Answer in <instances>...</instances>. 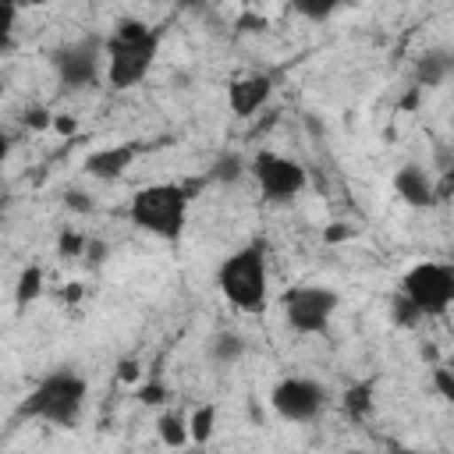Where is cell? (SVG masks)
Returning <instances> with one entry per match:
<instances>
[{"label": "cell", "instance_id": "83f0119b", "mask_svg": "<svg viewBox=\"0 0 454 454\" xmlns=\"http://www.w3.org/2000/svg\"><path fill=\"white\" fill-rule=\"evenodd\" d=\"M67 206L71 209H78V213H92V195H85V192H67Z\"/></svg>", "mask_w": 454, "mask_h": 454}, {"label": "cell", "instance_id": "9a60e30c", "mask_svg": "<svg viewBox=\"0 0 454 454\" xmlns=\"http://www.w3.org/2000/svg\"><path fill=\"white\" fill-rule=\"evenodd\" d=\"M340 408L351 422H365L372 415V383L369 380H358L351 383L344 394H340Z\"/></svg>", "mask_w": 454, "mask_h": 454}, {"label": "cell", "instance_id": "44dd1931", "mask_svg": "<svg viewBox=\"0 0 454 454\" xmlns=\"http://www.w3.org/2000/svg\"><path fill=\"white\" fill-rule=\"evenodd\" d=\"M390 316H394V323L397 326H415V323H422V316H419V309L397 291V298H394V305H390Z\"/></svg>", "mask_w": 454, "mask_h": 454}, {"label": "cell", "instance_id": "d6a6232c", "mask_svg": "<svg viewBox=\"0 0 454 454\" xmlns=\"http://www.w3.org/2000/svg\"><path fill=\"white\" fill-rule=\"evenodd\" d=\"M50 0H18V7H46Z\"/></svg>", "mask_w": 454, "mask_h": 454}, {"label": "cell", "instance_id": "d6986e66", "mask_svg": "<svg viewBox=\"0 0 454 454\" xmlns=\"http://www.w3.org/2000/svg\"><path fill=\"white\" fill-rule=\"evenodd\" d=\"M287 4H291V11H294L298 18H305V21H312V25H323V21H330L337 11L348 7V0H287Z\"/></svg>", "mask_w": 454, "mask_h": 454}, {"label": "cell", "instance_id": "d4e9b609", "mask_svg": "<svg viewBox=\"0 0 454 454\" xmlns=\"http://www.w3.org/2000/svg\"><path fill=\"white\" fill-rule=\"evenodd\" d=\"M21 121H25L28 128H35V131H46V128L53 124V114H50L46 106H28V110L21 114Z\"/></svg>", "mask_w": 454, "mask_h": 454}, {"label": "cell", "instance_id": "4fadbf2b", "mask_svg": "<svg viewBox=\"0 0 454 454\" xmlns=\"http://www.w3.org/2000/svg\"><path fill=\"white\" fill-rule=\"evenodd\" d=\"M450 74V53L447 50H426L415 64V85L419 89H440Z\"/></svg>", "mask_w": 454, "mask_h": 454}, {"label": "cell", "instance_id": "9c48e42d", "mask_svg": "<svg viewBox=\"0 0 454 454\" xmlns=\"http://www.w3.org/2000/svg\"><path fill=\"white\" fill-rule=\"evenodd\" d=\"M53 71L64 89H89L103 67V39H78L53 50Z\"/></svg>", "mask_w": 454, "mask_h": 454}, {"label": "cell", "instance_id": "f546056e", "mask_svg": "<svg viewBox=\"0 0 454 454\" xmlns=\"http://www.w3.org/2000/svg\"><path fill=\"white\" fill-rule=\"evenodd\" d=\"M351 234H355V227H348V223H330L326 241H344V238H351Z\"/></svg>", "mask_w": 454, "mask_h": 454}, {"label": "cell", "instance_id": "7c38bea8", "mask_svg": "<svg viewBox=\"0 0 454 454\" xmlns=\"http://www.w3.org/2000/svg\"><path fill=\"white\" fill-rule=\"evenodd\" d=\"M394 192H397V199H401L404 206H411V209H429V206H436V184H433V177H429V170H426L422 163H404V167H397V174H394Z\"/></svg>", "mask_w": 454, "mask_h": 454}, {"label": "cell", "instance_id": "3957f363", "mask_svg": "<svg viewBox=\"0 0 454 454\" xmlns=\"http://www.w3.org/2000/svg\"><path fill=\"white\" fill-rule=\"evenodd\" d=\"M216 287L227 298V305L241 312H262L270 298V259L262 241H248L234 248L220 270H216Z\"/></svg>", "mask_w": 454, "mask_h": 454}, {"label": "cell", "instance_id": "484cf974", "mask_svg": "<svg viewBox=\"0 0 454 454\" xmlns=\"http://www.w3.org/2000/svg\"><path fill=\"white\" fill-rule=\"evenodd\" d=\"M117 380L121 383H138L142 380V362L138 358H121L117 362Z\"/></svg>", "mask_w": 454, "mask_h": 454}, {"label": "cell", "instance_id": "8fae6325", "mask_svg": "<svg viewBox=\"0 0 454 454\" xmlns=\"http://www.w3.org/2000/svg\"><path fill=\"white\" fill-rule=\"evenodd\" d=\"M138 160V145L131 142H114V145H103V149H92L82 163V170L92 177V181H117L131 170V163Z\"/></svg>", "mask_w": 454, "mask_h": 454}, {"label": "cell", "instance_id": "4dcf8cb0", "mask_svg": "<svg viewBox=\"0 0 454 454\" xmlns=\"http://www.w3.org/2000/svg\"><path fill=\"white\" fill-rule=\"evenodd\" d=\"M7 156H11V138L0 131V184H4V163H7Z\"/></svg>", "mask_w": 454, "mask_h": 454}, {"label": "cell", "instance_id": "5bb4252c", "mask_svg": "<svg viewBox=\"0 0 454 454\" xmlns=\"http://www.w3.org/2000/svg\"><path fill=\"white\" fill-rule=\"evenodd\" d=\"M245 351H248V344H245V337L241 333H234V330H220V333H213V340H209V358L216 362V365H238L241 358H245Z\"/></svg>", "mask_w": 454, "mask_h": 454}, {"label": "cell", "instance_id": "836d02e7", "mask_svg": "<svg viewBox=\"0 0 454 454\" xmlns=\"http://www.w3.org/2000/svg\"><path fill=\"white\" fill-rule=\"evenodd\" d=\"M0 4H11V7H18V0H0Z\"/></svg>", "mask_w": 454, "mask_h": 454}, {"label": "cell", "instance_id": "ba28073f", "mask_svg": "<svg viewBox=\"0 0 454 454\" xmlns=\"http://www.w3.org/2000/svg\"><path fill=\"white\" fill-rule=\"evenodd\" d=\"M330 404V394L312 376H284L270 387V408L284 422H316Z\"/></svg>", "mask_w": 454, "mask_h": 454}, {"label": "cell", "instance_id": "603a6c76", "mask_svg": "<svg viewBox=\"0 0 454 454\" xmlns=\"http://www.w3.org/2000/svg\"><path fill=\"white\" fill-rule=\"evenodd\" d=\"M14 21H18V7L0 4V53L14 46Z\"/></svg>", "mask_w": 454, "mask_h": 454}, {"label": "cell", "instance_id": "52a82bcc", "mask_svg": "<svg viewBox=\"0 0 454 454\" xmlns=\"http://www.w3.org/2000/svg\"><path fill=\"white\" fill-rule=\"evenodd\" d=\"M248 174L255 177L259 184V195L273 206H284V202H294L305 184H309V174L298 160L284 156V153H273V149H259L248 163Z\"/></svg>", "mask_w": 454, "mask_h": 454}, {"label": "cell", "instance_id": "30bf717a", "mask_svg": "<svg viewBox=\"0 0 454 454\" xmlns=\"http://www.w3.org/2000/svg\"><path fill=\"white\" fill-rule=\"evenodd\" d=\"M273 96V78L262 71L252 74H238L227 82V110L234 117H255Z\"/></svg>", "mask_w": 454, "mask_h": 454}, {"label": "cell", "instance_id": "8992f818", "mask_svg": "<svg viewBox=\"0 0 454 454\" xmlns=\"http://www.w3.org/2000/svg\"><path fill=\"white\" fill-rule=\"evenodd\" d=\"M401 294L419 309V316H443L454 301V266L450 262H415L401 277Z\"/></svg>", "mask_w": 454, "mask_h": 454}, {"label": "cell", "instance_id": "d590c367", "mask_svg": "<svg viewBox=\"0 0 454 454\" xmlns=\"http://www.w3.org/2000/svg\"><path fill=\"white\" fill-rule=\"evenodd\" d=\"M0 99H4V82H0Z\"/></svg>", "mask_w": 454, "mask_h": 454}, {"label": "cell", "instance_id": "cb8c5ba5", "mask_svg": "<svg viewBox=\"0 0 454 454\" xmlns=\"http://www.w3.org/2000/svg\"><path fill=\"white\" fill-rule=\"evenodd\" d=\"M433 390L443 397V401H454V372L447 365H436L433 369Z\"/></svg>", "mask_w": 454, "mask_h": 454}, {"label": "cell", "instance_id": "1f68e13d", "mask_svg": "<svg viewBox=\"0 0 454 454\" xmlns=\"http://www.w3.org/2000/svg\"><path fill=\"white\" fill-rule=\"evenodd\" d=\"M241 25H245V32H262V28H266V18H252V14H245Z\"/></svg>", "mask_w": 454, "mask_h": 454}, {"label": "cell", "instance_id": "e575fe53", "mask_svg": "<svg viewBox=\"0 0 454 454\" xmlns=\"http://www.w3.org/2000/svg\"><path fill=\"white\" fill-rule=\"evenodd\" d=\"M241 4H245V7H248V4H259V0H241Z\"/></svg>", "mask_w": 454, "mask_h": 454}, {"label": "cell", "instance_id": "5b68a950", "mask_svg": "<svg viewBox=\"0 0 454 454\" xmlns=\"http://www.w3.org/2000/svg\"><path fill=\"white\" fill-rule=\"evenodd\" d=\"M280 309H284V319L294 333L301 337H319L330 330L337 309H340V294L326 284H291L284 294H280Z\"/></svg>", "mask_w": 454, "mask_h": 454}, {"label": "cell", "instance_id": "7402d4cb", "mask_svg": "<svg viewBox=\"0 0 454 454\" xmlns=\"http://www.w3.org/2000/svg\"><path fill=\"white\" fill-rule=\"evenodd\" d=\"M170 397V390H167V383L163 380H138V401L142 404H163Z\"/></svg>", "mask_w": 454, "mask_h": 454}, {"label": "cell", "instance_id": "7a4b0ae2", "mask_svg": "<svg viewBox=\"0 0 454 454\" xmlns=\"http://www.w3.org/2000/svg\"><path fill=\"white\" fill-rule=\"evenodd\" d=\"M188 209H192V188L188 184L156 181V184H145L131 195L128 220L142 234H153L160 241H177L188 227Z\"/></svg>", "mask_w": 454, "mask_h": 454}, {"label": "cell", "instance_id": "f1b7e54d", "mask_svg": "<svg viewBox=\"0 0 454 454\" xmlns=\"http://www.w3.org/2000/svg\"><path fill=\"white\" fill-rule=\"evenodd\" d=\"M50 128H53V131H60V135H74V128H78V124H74L71 117H64V114H53V124H50Z\"/></svg>", "mask_w": 454, "mask_h": 454}, {"label": "cell", "instance_id": "ac0fdd59", "mask_svg": "<svg viewBox=\"0 0 454 454\" xmlns=\"http://www.w3.org/2000/svg\"><path fill=\"white\" fill-rule=\"evenodd\" d=\"M156 436L163 447H188V419L181 411H160Z\"/></svg>", "mask_w": 454, "mask_h": 454}, {"label": "cell", "instance_id": "4316f807", "mask_svg": "<svg viewBox=\"0 0 454 454\" xmlns=\"http://www.w3.org/2000/svg\"><path fill=\"white\" fill-rule=\"evenodd\" d=\"M85 252V238L82 234H64L60 238V255H78Z\"/></svg>", "mask_w": 454, "mask_h": 454}, {"label": "cell", "instance_id": "6da1fadb", "mask_svg": "<svg viewBox=\"0 0 454 454\" xmlns=\"http://www.w3.org/2000/svg\"><path fill=\"white\" fill-rule=\"evenodd\" d=\"M163 32L156 25H145L142 18H121L114 32L103 39V64L110 89H135L149 78L156 57H160Z\"/></svg>", "mask_w": 454, "mask_h": 454}, {"label": "cell", "instance_id": "277c9868", "mask_svg": "<svg viewBox=\"0 0 454 454\" xmlns=\"http://www.w3.org/2000/svg\"><path fill=\"white\" fill-rule=\"evenodd\" d=\"M85 397H89L85 376H78L74 369H53V372H46V376L28 390V397L21 401L18 415L67 429V426L78 422V415H82V408H85Z\"/></svg>", "mask_w": 454, "mask_h": 454}, {"label": "cell", "instance_id": "2e32d148", "mask_svg": "<svg viewBox=\"0 0 454 454\" xmlns=\"http://www.w3.org/2000/svg\"><path fill=\"white\" fill-rule=\"evenodd\" d=\"M43 284H46V273H43V266H25L21 273H18V284H14V309L18 312H25L39 294H43Z\"/></svg>", "mask_w": 454, "mask_h": 454}, {"label": "cell", "instance_id": "e0dca14e", "mask_svg": "<svg viewBox=\"0 0 454 454\" xmlns=\"http://www.w3.org/2000/svg\"><path fill=\"white\" fill-rule=\"evenodd\" d=\"M184 419H188V443L206 447L213 440V433H216V404H199Z\"/></svg>", "mask_w": 454, "mask_h": 454}, {"label": "cell", "instance_id": "ffe728a7", "mask_svg": "<svg viewBox=\"0 0 454 454\" xmlns=\"http://www.w3.org/2000/svg\"><path fill=\"white\" fill-rule=\"evenodd\" d=\"M241 174H245V163H241L238 153H223V156H216L213 167H209V181H220V184H234Z\"/></svg>", "mask_w": 454, "mask_h": 454}]
</instances>
